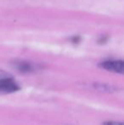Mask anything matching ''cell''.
I'll return each instance as SVG.
<instances>
[{"mask_svg":"<svg viewBox=\"0 0 124 125\" xmlns=\"http://www.w3.org/2000/svg\"><path fill=\"white\" fill-rule=\"evenodd\" d=\"M19 89H20V86L11 77L0 79V93L1 94H10V93L16 92Z\"/></svg>","mask_w":124,"mask_h":125,"instance_id":"6da1fadb","label":"cell"},{"mask_svg":"<svg viewBox=\"0 0 124 125\" xmlns=\"http://www.w3.org/2000/svg\"><path fill=\"white\" fill-rule=\"evenodd\" d=\"M99 66L109 72L116 73H123L124 68V63L123 61H105L100 63Z\"/></svg>","mask_w":124,"mask_h":125,"instance_id":"7a4b0ae2","label":"cell"},{"mask_svg":"<svg viewBox=\"0 0 124 125\" xmlns=\"http://www.w3.org/2000/svg\"><path fill=\"white\" fill-rule=\"evenodd\" d=\"M14 67L15 69H17V71H19L20 73H31L34 70V66L29 62L27 61H15L13 63Z\"/></svg>","mask_w":124,"mask_h":125,"instance_id":"3957f363","label":"cell"},{"mask_svg":"<svg viewBox=\"0 0 124 125\" xmlns=\"http://www.w3.org/2000/svg\"><path fill=\"white\" fill-rule=\"evenodd\" d=\"M102 125H123L121 122H115V121H107V122L103 123Z\"/></svg>","mask_w":124,"mask_h":125,"instance_id":"277c9868","label":"cell"},{"mask_svg":"<svg viewBox=\"0 0 124 125\" xmlns=\"http://www.w3.org/2000/svg\"><path fill=\"white\" fill-rule=\"evenodd\" d=\"M11 77V76L8 73H6V72L0 69V79L7 78V77Z\"/></svg>","mask_w":124,"mask_h":125,"instance_id":"5b68a950","label":"cell"},{"mask_svg":"<svg viewBox=\"0 0 124 125\" xmlns=\"http://www.w3.org/2000/svg\"><path fill=\"white\" fill-rule=\"evenodd\" d=\"M80 39H81V38H80L79 37H74V38H71V41H72L73 43H77L78 42L80 41Z\"/></svg>","mask_w":124,"mask_h":125,"instance_id":"8992f818","label":"cell"}]
</instances>
